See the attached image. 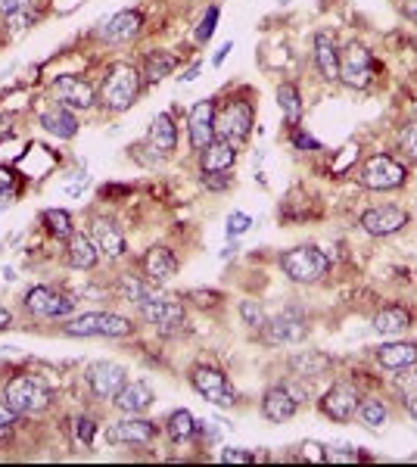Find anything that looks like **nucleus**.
I'll return each mask as SVG.
<instances>
[{
  "label": "nucleus",
  "mask_w": 417,
  "mask_h": 467,
  "mask_svg": "<svg viewBox=\"0 0 417 467\" xmlns=\"http://www.w3.org/2000/svg\"><path fill=\"white\" fill-rule=\"evenodd\" d=\"M10 203H12V191H0V212H4Z\"/></svg>",
  "instance_id": "nucleus-54"
},
{
  "label": "nucleus",
  "mask_w": 417,
  "mask_h": 467,
  "mask_svg": "<svg viewBox=\"0 0 417 467\" xmlns=\"http://www.w3.org/2000/svg\"><path fill=\"white\" fill-rule=\"evenodd\" d=\"M240 315H243V324H249L252 331H262L265 327V308L258 306L256 299H246V302H240Z\"/></svg>",
  "instance_id": "nucleus-38"
},
{
  "label": "nucleus",
  "mask_w": 417,
  "mask_h": 467,
  "mask_svg": "<svg viewBox=\"0 0 417 467\" xmlns=\"http://www.w3.org/2000/svg\"><path fill=\"white\" fill-rule=\"evenodd\" d=\"M166 430H168V437H172V443H187V439H193V433L200 430V424L187 408H178V412L168 414Z\"/></svg>",
  "instance_id": "nucleus-33"
},
{
  "label": "nucleus",
  "mask_w": 417,
  "mask_h": 467,
  "mask_svg": "<svg viewBox=\"0 0 417 467\" xmlns=\"http://www.w3.org/2000/svg\"><path fill=\"white\" fill-rule=\"evenodd\" d=\"M290 368H293V374H299V377H321V374H327L331 371V358L324 356V352H315V349H308V352H302V356H296L293 362H290Z\"/></svg>",
  "instance_id": "nucleus-32"
},
{
  "label": "nucleus",
  "mask_w": 417,
  "mask_h": 467,
  "mask_svg": "<svg viewBox=\"0 0 417 467\" xmlns=\"http://www.w3.org/2000/svg\"><path fill=\"white\" fill-rule=\"evenodd\" d=\"M252 125H256V119H252V106L246 100H227L215 112V137H225L237 147L249 137Z\"/></svg>",
  "instance_id": "nucleus-6"
},
{
  "label": "nucleus",
  "mask_w": 417,
  "mask_h": 467,
  "mask_svg": "<svg viewBox=\"0 0 417 467\" xmlns=\"http://www.w3.org/2000/svg\"><path fill=\"white\" fill-rule=\"evenodd\" d=\"M66 337H131L135 324L116 312H87L62 324Z\"/></svg>",
  "instance_id": "nucleus-2"
},
{
  "label": "nucleus",
  "mask_w": 417,
  "mask_h": 467,
  "mask_svg": "<svg viewBox=\"0 0 417 467\" xmlns=\"http://www.w3.org/2000/svg\"><path fill=\"white\" fill-rule=\"evenodd\" d=\"M12 131V125H10V116L6 112H0V137H6Z\"/></svg>",
  "instance_id": "nucleus-50"
},
{
  "label": "nucleus",
  "mask_w": 417,
  "mask_h": 467,
  "mask_svg": "<svg viewBox=\"0 0 417 467\" xmlns=\"http://www.w3.org/2000/svg\"><path fill=\"white\" fill-rule=\"evenodd\" d=\"M25 308H29L35 318H47V321H66L75 312V299L69 293H60L53 287H29L25 290Z\"/></svg>",
  "instance_id": "nucleus-5"
},
{
  "label": "nucleus",
  "mask_w": 417,
  "mask_h": 467,
  "mask_svg": "<svg viewBox=\"0 0 417 467\" xmlns=\"http://www.w3.org/2000/svg\"><path fill=\"white\" fill-rule=\"evenodd\" d=\"M156 439V424L141 414H128L125 421L112 424L106 430V443L110 446H147Z\"/></svg>",
  "instance_id": "nucleus-15"
},
{
  "label": "nucleus",
  "mask_w": 417,
  "mask_h": 467,
  "mask_svg": "<svg viewBox=\"0 0 417 467\" xmlns=\"http://www.w3.org/2000/svg\"><path fill=\"white\" fill-rule=\"evenodd\" d=\"M408 327H412V315L402 306H383L380 312L374 315V331L383 333V337H399Z\"/></svg>",
  "instance_id": "nucleus-30"
},
{
  "label": "nucleus",
  "mask_w": 417,
  "mask_h": 467,
  "mask_svg": "<svg viewBox=\"0 0 417 467\" xmlns=\"http://www.w3.org/2000/svg\"><path fill=\"white\" fill-rule=\"evenodd\" d=\"M218 16H221L218 6H208V10L203 12V19H200V25H197V41L200 44H206L208 37L215 35V29H218Z\"/></svg>",
  "instance_id": "nucleus-40"
},
{
  "label": "nucleus",
  "mask_w": 417,
  "mask_h": 467,
  "mask_svg": "<svg viewBox=\"0 0 417 467\" xmlns=\"http://www.w3.org/2000/svg\"><path fill=\"white\" fill-rule=\"evenodd\" d=\"M147 141L156 153H172V150L178 147V128H175V119L168 116V112H159V116L150 122Z\"/></svg>",
  "instance_id": "nucleus-29"
},
{
  "label": "nucleus",
  "mask_w": 417,
  "mask_h": 467,
  "mask_svg": "<svg viewBox=\"0 0 417 467\" xmlns=\"http://www.w3.org/2000/svg\"><path fill=\"white\" fill-rule=\"evenodd\" d=\"M85 377H87L91 393L103 402L116 399V396L122 393L125 383H128V371H125L122 365H112V362H94Z\"/></svg>",
  "instance_id": "nucleus-14"
},
{
  "label": "nucleus",
  "mask_w": 417,
  "mask_h": 467,
  "mask_svg": "<svg viewBox=\"0 0 417 467\" xmlns=\"http://www.w3.org/2000/svg\"><path fill=\"white\" fill-rule=\"evenodd\" d=\"M94 437H97V421L91 418H75L72 421V439L78 449H91Z\"/></svg>",
  "instance_id": "nucleus-37"
},
{
  "label": "nucleus",
  "mask_w": 417,
  "mask_h": 467,
  "mask_svg": "<svg viewBox=\"0 0 417 467\" xmlns=\"http://www.w3.org/2000/svg\"><path fill=\"white\" fill-rule=\"evenodd\" d=\"M16 421H19V414L12 412L10 402L0 396V446H4L6 439L12 437V430H16Z\"/></svg>",
  "instance_id": "nucleus-39"
},
{
  "label": "nucleus",
  "mask_w": 417,
  "mask_h": 467,
  "mask_svg": "<svg viewBox=\"0 0 417 467\" xmlns=\"http://www.w3.org/2000/svg\"><path fill=\"white\" fill-rule=\"evenodd\" d=\"M41 225L53 234L56 240H69L75 234V225H72V216L66 209H44L41 212Z\"/></svg>",
  "instance_id": "nucleus-35"
},
{
  "label": "nucleus",
  "mask_w": 417,
  "mask_h": 467,
  "mask_svg": "<svg viewBox=\"0 0 417 467\" xmlns=\"http://www.w3.org/2000/svg\"><path fill=\"white\" fill-rule=\"evenodd\" d=\"M321 412L331 421H337V424H349L358 414V393L349 383H333L324 393V399H321Z\"/></svg>",
  "instance_id": "nucleus-17"
},
{
  "label": "nucleus",
  "mask_w": 417,
  "mask_h": 467,
  "mask_svg": "<svg viewBox=\"0 0 417 467\" xmlns=\"http://www.w3.org/2000/svg\"><path fill=\"white\" fill-rule=\"evenodd\" d=\"M399 143H402V150L412 156V160H417V122H412V125H405V128H402Z\"/></svg>",
  "instance_id": "nucleus-43"
},
{
  "label": "nucleus",
  "mask_w": 417,
  "mask_h": 467,
  "mask_svg": "<svg viewBox=\"0 0 417 467\" xmlns=\"http://www.w3.org/2000/svg\"><path fill=\"white\" fill-rule=\"evenodd\" d=\"M141 25H143L141 12L122 10V12H116V16H110L103 25H100V37L110 41V44H125V41H131L137 31H141Z\"/></svg>",
  "instance_id": "nucleus-19"
},
{
  "label": "nucleus",
  "mask_w": 417,
  "mask_h": 467,
  "mask_svg": "<svg viewBox=\"0 0 417 467\" xmlns=\"http://www.w3.org/2000/svg\"><path fill=\"white\" fill-rule=\"evenodd\" d=\"M387 418H389L387 406H383L380 399H374V396L358 402V421H362L364 427H371V430H377V427L387 424Z\"/></svg>",
  "instance_id": "nucleus-36"
},
{
  "label": "nucleus",
  "mask_w": 417,
  "mask_h": 467,
  "mask_svg": "<svg viewBox=\"0 0 417 467\" xmlns=\"http://www.w3.org/2000/svg\"><path fill=\"white\" fill-rule=\"evenodd\" d=\"M396 389H399V396H402V402H405V406L412 399H417V371L405 368V374L396 377Z\"/></svg>",
  "instance_id": "nucleus-41"
},
{
  "label": "nucleus",
  "mask_w": 417,
  "mask_h": 467,
  "mask_svg": "<svg viewBox=\"0 0 417 467\" xmlns=\"http://www.w3.org/2000/svg\"><path fill=\"white\" fill-rule=\"evenodd\" d=\"M233 162H237V143L225 141V137H215L208 147L200 150V166H203V172H231Z\"/></svg>",
  "instance_id": "nucleus-22"
},
{
  "label": "nucleus",
  "mask_w": 417,
  "mask_h": 467,
  "mask_svg": "<svg viewBox=\"0 0 417 467\" xmlns=\"http://www.w3.org/2000/svg\"><path fill=\"white\" fill-rule=\"evenodd\" d=\"M197 75H200V62H193V66L187 69L184 75H181V81H193V78H197Z\"/></svg>",
  "instance_id": "nucleus-53"
},
{
  "label": "nucleus",
  "mask_w": 417,
  "mask_h": 467,
  "mask_svg": "<svg viewBox=\"0 0 417 467\" xmlns=\"http://www.w3.org/2000/svg\"><path fill=\"white\" fill-rule=\"evenodd\" d=\"M41 128L47 131V135L60 137V141H72V137L78 135V119H75L72 110L56 103L41 112Z\"/></svg>",
  "instance_id": "nucleus-23"
},
{
  "label": "nucleus",
  "mask_w": 417,
  "mask_h": 467,
  "mask_svg": "<svg viewBox=\"0 0 417 467\" xmlns=\"http://www.w3.org/2000/svg\"><path fill=\"white\" fill-rule=\"evenodd\" d=\"M4 399L19 418H35L50 408V389L41 377L35 374H19L4 387Z\"/></svg>",
  "instance_id": "nucleus-1"
},
{
  "label": "nucleus",
  "mask_w": 417,
  "mask_h": 467,
  "mask_svg": "<svg viewBox=\"0 0 417 467\" xmlns=\"http://www.w3.org/2000/svg\"><path fill=\"white\" fill-rule=\"evenodd\" d=\"M31 22H35V12H31V10H22V12H16V16H10V19H6V25H10L12 31H22V29H29Z\"/></svg>",
  "instance_id": "nucleus-48"
},
{
  "label": "nucleus",
  "mask_w": 417,
  "mask_h": 467,
  "mask_svg": "<svg viewBox=\"0 0 417 467\" xmlns=\"http://www.w3.org/2000/svg\"><path fill=\"white\" fill-rule=\"evenodd\" d=\"M119 296H122L125 302H135V306H141V302L159 299L162 290H159V283L150 281L147 274H143V277L122 274V277H119Z\"/></svg>",
  "instance_id": "nucleus-27"
},
{
  "label": "nucleus",
  "mask_w": 417,
  "mask_h": 467,
  "mask_svg": "<svg viewBox=\"0 0 417 467\" xmlns=\"http://www.w3.org/2000/svg\"><path fill=\"white\" fill-rule=\"evenodd\" d=\"M277 106H281V112H283V119L287 122H299V116H302V97H299V87L296 85H290V81H283L281 87H277Z\"/></svg>",
  "instance_id": "nucleus-34"
},
{
  "label": "nucleus",
  "mask_w": 417,
  "mask_h": 467,
  "mask_svg": "<svg viewBox=\"0 0 417 467\" xmlns=\"http://www.w3.org/2000/svg\"><path fill=\"white\" fill-rule=\"evenodd\" d=\"M408 225V212L399 206H374L362 216V228L371 237H389V234H399Z\"/></svg>",
  "instance_id": "nucleus-18"
},
{
  "label": "nucleus",
  "mask_w": 417,
  "mask_h": 467,
  "mask_svg": "<svg viewBox=\"0 0 417 467\" xmlns=\"http://www.w3.org/2000/svg\"><path fill=\"white\" fill-rule=\"evenodd\" d=\"M137 312H141L143 321H150V324L159 327V331H166V333L168 331H181V327L187 324L184 306H181L178 299H172V296H159V299L141 302Z\"/></svg>",
  "instance_id": "nucleus-12"
},
{
  "label": "nucleus",
  "mask_w": 417,
  "mask_h": 467,
  "mask_svg": "<svg viewBox=\"0 0 417 467\" xmlns=\"http://www.w3.org/2000/svg\"><path fill=\"white\" fill-rule=\"evenodd\" d=\"M315 62H318L321 75L327 81H339V47L331 31H318L315 35Z\"/></svg>",
  "instance_id": "nucleus-25"
},
{
  "label": "nucleus",
  "mask_w": 417,
  "mask_h": 467,
  "mask_svg": "<svg viewBox=\"0 0 417 467\" xmlns=\"http://www.w3.org/2000/svg\"><path fill=\"white\" fill-rule=\"evenodd\" d=\"M293 143H296V150H321V143L315 141L308 131L296 128V125H293Z\"/></svg>",
  "instance_id": "nucleus-47"
},
{
  "label": "nucleus",
  "mask_w": 417,
  "mask_h": 467,
  "mask_svg": "<svg viewBox=\"0 0 417 467\" xmlns=\"http://www.w3.org/2000/svg\"><path fill=\"white\" fill-rule=\"evenodd\" d=\"M377 362L387 371H405L417 365V343H383L377 349Z\"/></svg>",
  "instance_id": "nucleus-28"
},
{
  "label": "nucleus",
  "mask_w": 417,
  "mask_h": 467,
  "mask_svg": "<svg viewBox=\"0 0 417 467\" xmlns=\"http://www.w3.org/2000/svg\"><path fill=\"white\" fill-rule=\"evenodd\" d=\"M402 10H405V16L417 19V0H405V6H402Z\"/></svg>",
  "instance_id": "nucleus-55"
},
{
  "label": "nucleus",
  "mask_w": 417,
  "mask_h": 467,
  "mask_svg": "<svg viewBox=\"0 0 417 467\" xmlns=\"http://www.w3.org/2000/svg\"><path fill=\"white\" fill-rule=\"evenodd\" d=\"M66 256H69V265H72V268H78V271H91L94 265L100 262L97 243H94V237H91V234H85V231H78V234H72V237H69Z\"/></svg>",
  "instance_id": "nucleus-26"
},
{
  "label": "nucleus",
  "mask_w": 417,
  "mask_h": 467,
  "mask_svg": "<svg viewBox=\"0 0 417 467\" xmlns=\"http://www.w3.org/2000/svg\"><path fill=\"white\" fill-rule=\"evenodd\" d=\"M281 268L293 283H315L327 274L331 258L315 246H296V250H287L281 256Z\"/></svg>",
  "instance_id": "nucleus-4"
},
{
  "label": "nucleus",
  "mask_w": 417,
  "mask_h": 467,
  "mask_svg": "<svg viewBox=\"0 0 417 467\" xmlns=\"http://www.w3.org/2000/svg\"><path fill=\"white\" fill-rule=\"evenodd\" d=\"M141 94V72L131 66H116L110 69V75L103 78L100 87V103L110 112H125Z\"/></svg>",
  "instance_id": "nucleus-3"
},
{
  "label": "nucleus",
  "mask_w": 417,
  "mask_h": 467,
  "mask_svg": "<svg viewBox=\"0 0 417 467\" xmlns=\"http://www.w3.org/2000/svg\"><path fill=\"white\" fill-rule=\"evenodd\" d=\"M405 178H408L405 166H399V162L387 153L371 156L362 166V184L368 187V191H396V187L405 184Z\"/></svg>",
  "instance_id": "nucleus-8"
},
{
  "label": "nucleus",
  "mask_w": 417,
  "mask_h": 467,
  "mask_svg": "<svg viewBox=\"0 0 417 467\" xmlns=\"http://www.w3.org/2000/svg\"><path fill=\"white\" fill-rule=\"evenodd\" d=\"M191 383H193V389H197V393L208 402V406L231 408L233 402H237L231 383H227V374L225 371H218V368H212V365H197V368L191 371Z\"/></svg>",
  "instance_id": "nucleus-7"
},
{
  "label": "nucleus",
  "mask_w": 417,
  "mask_h": 467,
  "mask_svg": "<svg viewBox=\"0 0 417 467\" xmlns=\"http://www.w3.org/2000/svg\"><path fill=\"white\" fill-rule=\"evenodd\" d=\"M302 389L293 387V383H277V387L265 389L262 396V414L271 421V424H283L290 421L302 406Z\"/></svg>",
  "instance_id": "nucleus-11"
},
{
  "label": "nucleus",
  "mask_w": 417,
  "mask_h": 467,
  "mask_svg": "<svg viewBox=\"0 0 417 467\" xmlns=\"http://www.w3.org/2000/svg\"><path fill=\"white\" fill-rule=\"evenodd\" d=\"M371 75H374V60H371V50L364 44L352 41L346 50H339V81L346 87H368Z\"/></svg>",
  "instance_id": "nucleus-9"
},
{
  "label": "nucleus",
  "mask_w": 417,
  "mask_h": 467,
  "mask_svg": "<svg viewBox=\"0 0 417 467\" xmlns=\"http://www.w3.org/2000/svg\"><path fill=\"white\" fill-rule=\"evenodd\" d=\"M22 10H31V0H0V16L10 19Z\"/></svg>",
  "instance_id": "nucleus-46"
},
{
  "label": "nucleus",
  "mask_w": 417,
  "mask_h": 467,
  "mask_svg": "<svg viewBox=\"0 0 417 467\" xmlns=\"http://www.w3.org/2000/svg\"><path fill=\"white\" fill-rule=\"evenodd\" d=\"M175 66H178V56L175 53H168V50H150L147 60H143L141 75L150 81V85H156V81L168 78V75L175 72Z\"/></svg>",
  "instance_id": "nucleus-31"
},
{
  "label": "nucleus",
  "mask_w": 417,
  "mask_h": 467,
  "mask_svg": "<svg viewBox=\"0 0 417 467\" xmlns=\"http://www.w3.org/2000/svg\"><path fill=\"white\" fill-rule=\"evenodd\" d=\"M91 237H94V243H97L100 256H106V258L125 256V234L116 222H110V218H97Z\"/></svg>",
  "instance_id": "nucleus-24"
},
{
  "label": "nucleus",
  "mask_w": 417,
  "mask_h": 467,
  "mask_svg": "<svg viewBox=\"0 0 417 467\" xmlns=\"http://www.w3.org/2000/svg\"><path fill=\"white\" fill-rule=\"evenodd\" d=\"M252 228V218L246 216V212H231V216H227V228H225V234L231 240H237V237H243L246 231Z\"/></svg>",
  "instance_id": "nucleus-42"
},
{
  "label": "nucleus",
  "mask_w": 417,
  "mask_h": 467,
  "mask_svg": "<svg viewBox=\"0 0 417 467\" xmlns=\"http://www.w3.org/2000/svg\"><path fill=\"white\" fill-rule=\"evenodd\" d=\"M408 414H412V418L417 421V399H412V402H408Z\"/></svg>",
  "instance_id": "nucleus-56"
},
{
  "label": "nucleus",
  "mask_w": 417,
  "mask_h": 467,
  "mask_svg": "<svg viewBox=\"0 0 417 467\" xmlns=\"http://www.w3.org/2000/svg\"><path fill=\"white\" fill-rule=\"evenodd\" d=\"M10 324H12V315L6 312L4 306H0V331H6V327H10Z\"/></svg>",
  "instance_id": "nucleus-52"
},
{
  "label": "nucleus",
  "mask_w": 417,
  "mask_h": 467,
  "mask_svg": "<svg viewBox=\"0 0 417 467\" xmlns=\"http://www.w3.org/2000/svg\"><path fill=\"white\" fill-rule=\"evenodd\" d=\"M143 274L156 283H166L178 274V258L168 246H150L147 256H143Z\"/></svg>",
  "instance_id": "nucleus-21"
},
{
  "label": "nucleus",
  "mask_w": 417,
  "mask_h": 467,
  "mask_svg": "<svg viewBox=\"0 0 417 467\" xmlns=\"http://www.w3.org/2000/svg\"><path fill=\"white\" fill-rule=\"evenodd\" d=\"M221 462L225 464H252L256 462V455H252V452H243V449H225L221 452Z\"/></svg>",
  "instance_id": "nucleus-45"
},
{
  "label": "nucleus",
  "mask_w": 417,
  "mask_h": 467,
  "mask_svg": "<svg viewBox=\"0 0 417 467\" xmlns=\"http://www.w3.org/2000/svg\"><path fill=\"white\" fill-rule=\"evenodd\" d=\"M231 50H233V44H225V47H221V50H218V53H215V60H212V62H215V66H221V62H225V56H227V53H231Z\"/></svg>",
  "instance_id": "nucleus-51"
},
{
  "label": "nucleus",
  "mask_w": 417,
  "mask_h": 467,
  "mask_svg": "<svg viewBox=\"0 0 417 467\" xmlns=\"http://www.w3.org/2000/svg\"><path fill=\"white\" fill-rule=\"evenodd\" d=\"M308 333V321L299 308H287V312L274 315L271 321H265L262 340L268 346H283V343H302Z\"/></svg>",
  "instance_id": "nucleus-10"
},
{
  "label": "nucleus",
  "mask_w": 417,
  "mask_h": 467,
  "mask_svg": "<svg viewBox=\"0 0 417 467\" xmlns=\"http://www.w3.org/2000/svg\"><path fill=\"white\" fill-rule=\"evenodd\" d=\"M50 91H53L56 103L66 106V110H72V112L91 110L94 100H97V94H94L91 81L78 78V75H60V78H53Z\"/></svg>",
  "instance_id": "nucleus-13"
},
{
  "label": "nucleus",
  "mask_w": 417,
  "mask_h": 467,
  "mask_svg": "<svg viewBox=\"0 0 417 467\" xmlns=\"http://www.w3.org/2000/svg\"><path fill=\"white\" fill-rule=\"evenodd\" d=\"M203 184L208 191H227L231 187V172H203Z\"/></svg>",
  "instance_id": "nucleus-44"
},
{
  "label": "nucleus",
  "mask_w": 417,
  "mask_h": 467,
  "mask_svg": "<svg viewBox=\"0 0 417 467\" xmlns=\"http://www.w3.org/2000/svg\"><path fill=\"white\" fill-rule=\"evenodd\" d=\"M12 187H16V172L0 166V191H12Z\"/></svg>",
  "instance_id": "nucleus-49"
},
{
  "label": "nucleus",
  "mask_w": 417,
  "mask_h": 467,
  "mask_svg": "<svg viewBox=\"0 0 417 467\" xmlns=\"http://www.w3.org/2000/svg\"><path fill=\"white\" fill-rule=\"evenodd\" d=\"M215 112H218V106H215L212 97L197 100V103L191 106L187 131H191V147L193 150H203L215 141Z\"/></svg>",
  "instance_id": "nucleus-16"
},
{
  "label": "nucleus",
  "mask_w": 417,
  "mask_h": 467,
  "mask_svg": "<svg viewBox=\"0 0 417 467\" xmlns=\"http://www.w3.org/2000/svg\"><path fill=\"white\" fill-rule=\"evenodd\" d=\"M153 399H156L153 387H150L147 381H135V383H125L122 393H119L112 402H116V408L125 414H143L153 408Z\"/></svg>",
  "instance_id": "nucleus-20"
}]
</instances>
